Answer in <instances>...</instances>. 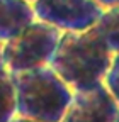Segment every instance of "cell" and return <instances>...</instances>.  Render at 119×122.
Listing matches in <instances>:
<instances>
[{
	"instance_id": "6",
	"label": "cell",
	"mask_w": 119,
	"mask_h": 122,
	"mask_svg": "<svg viewBox=\"0 0 119 122\" xmlns=\"http://www.w3.org/2000/svg\"><path fill=\"white\" fill-rule=\"evenodd\" d=\"M36 19V12L27 0H0V42L19 36Z\"/></svg>"
},
{
	"instance_id": "4",
	"label": "cell",
	"mask_w": 119,
	"mask_h": 122,
	"mask_svg": "<svg viewBox=\"0 0 119 122\" xmlns=\"http://www.w3.org/2000/svg\"><path fill=\"white\" fill-rule=\"evenodd\" d=\"M32 7L38 20L54 25L61 32L95 27L106 10L97 0H36Z\"/></svg>"
},
{
	"instance_id": "12",
	"label": "cell",
	"mask_w": 119,
	"mask_h": 122,
	"mask_svg": "<svg viewBox=\"0 0 119 122\" xmlns=\"http://www.w3.org/2000/svg\"><path fill=\"white\" fill-rule=\"evenodd\" d=\"M12 122H36V120H29V119H24V117H19V115H17Z\"/></svg>"
},
{
	"instance_id": "7",
	"label": "cell",
	"mask_w": 119,
	"mask_h": 122,
	"mask_svg": "<svg viewBox=\"0 0 119 122\" xmlns=\"http://www.w3.org/2000/svg\"><path fill=\"white\" fill-rule=\"evenodd\" d=\"M17 117V93L14 85V76L0 66V122H12Z\"/></svg>"
},
{
	"instance_id": "1",
	"label": "cell",
	"mask_w": 119,
	"mask_h": 122,
	"mask_svg": "<svg viewBox=\"0 0 119 122\" xmlns=\"http://www.w3.org/2000/svg\"><path fill=\"white\" fill-rule=\"evenodd\" d=\"M112 51L97 27L63 32L49 66L73 88L92 90L104 83L112 61Z\"/></svg>"
},
{
	"instance_id": "10",
	"label": "cell",
	"mask_w": 119,
	"mask_h": 122,
	"mask_svg": "<svg viewBox=\"0 0 119 122\" xmlns=\"http://www.w3.org/2000/svg\"><path fill=\"white\" fill-rule=\"evenodd\" d=\"M97 2H99L104 9H109V7H117V5H119V0H97Z\"/></svg>"
},
{
	"instance_id": "11",
	"label": "cell",
	"mask_w": 119,
	"mask_h": 122,
	"mask_svg": "<svg viewBox=\"0 0 119 122\" xmlns=\"http://www.w3.org/2000/svg\"><path fill=\"white\" fill-rule=\"evenodd\" d=\"M0 66H4V42H0Z\"/></svg>"
},
{
	"instance_id": "5",
	"label": "cell",
	"mask_w": 119,
	"mask_h": 122,
	"mask_svg": "<svg viewBox=\"0 0 119 122\" xmlns=\"http://www.w3.org/2000/svg\"><path fill=\"white\" fill-rule=\"evenodd\" d=\"M119 103L100 83L92 90L73 92V98L61 122H116Z\"/></svg>"
},
{
	"instance_id": "3",
	"label": "cell",
	"mask_w": 119,
	"mask_h": 122,
	"mask_svg": "<svg viewBox=\"0 0 119 122\" xmlns=\"http://www.w3.org/2000/svg\"><path fill=\"white\" fill-rule=\"evenodd\" d=\"M63 32L43 20H34L19 36L4 42V66L10 73L46 66Z\"/></svg>"
},
{
	"instance_id": "9",
	"label": "cell",
	"mask_w": 119,
	"mask_h": 122,
	"mask_svg": "<svg viewBox=\"0 0 119 122\" xmlns=\"http://www.w3.org/2000/svg\"><path fill=\"white\" fill-rule=\"evenodd\" d=\"M104 85L114 97V100L119 103V53L112 54V61L106 73V78H104Z\"/></svg>"
},
{
	"instance_id": "8",
	"label": "cell",
	"mask_w": 119,
	"mask_h": 122,
	"mask_svg": "<svg viewBox=\"0 0 119 122\" xmlns=\"http://www.w3.org/2000/svg\"><path fill=\"white\" fill-rule=\"evenodd\" d=\"M97 30L106 39L112 53H119V5L104 10L97 22Z\"/></svg>"
},
{
	"instance_id": "14",
	"label": "cell",
	"mask_w": 119,
	"mask_h": 122,
	"mask_svg": "<svg viewBox=\"0 0 119 122\" xmlns=\"http://www.w3.org/2000/svg\"><path fill=\"white\" fill-rule=\"evenodd\" d=\"M116 122H119V115H117V120H116Z\"/></svg>"
},
{
	"instance_id": "2",
	"label": "cell",
	"mask_w": 119,
	"mask_h": 122,
	"mask_svg": "<svg viewBox=\"0 0 119 122\" xmlns=\"http://www.w3.org/2000/svg\"><path fill=\"white\" fill-rule=\"evenodd\" d=\"M17 115L36 122H61L73 98V88L49 65L12 73Z\"/></svg>"
},
{
	"instance_id": "13",
	"label": "cell",
	"mask_w": 119,
	"mask_h": 122,
	"mask_svg": "<svg viewBox=\"0 0 119 122\" xmlns=\"http://www.w3.org/2000/svg\"><path fill=\"white\" fill-rule=\"evenodd\" d=\"M27 2H31V4H34V2H36V0H27Z\"/></svg>"
}]
</instances>
